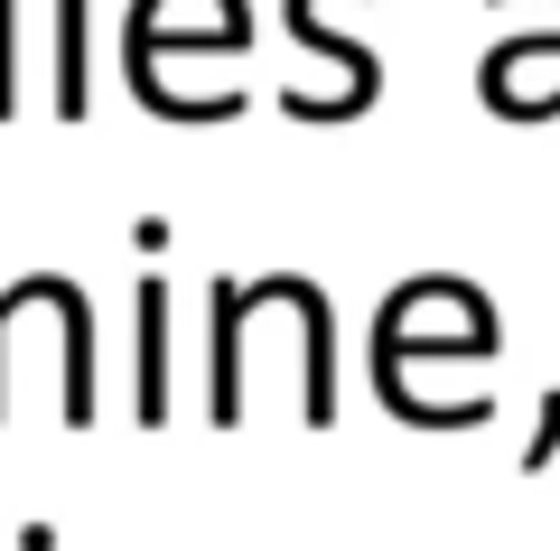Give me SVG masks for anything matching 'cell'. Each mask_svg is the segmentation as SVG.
I'll list each match as a JSON object with an SVG mask.
<instances>
[{"label": "cell", "instance_id": "obj_2", "mask_svg": "<svg viewBox=\"0 0 560 551\" xmlns=\"http://www.w3.org/2000/svg\"><path fill=\"white\" fill-rule=\"evenodd\" d=\"M131 412L160 431L168 421V280H140V393Z\"/></svg>", "mask_w": 560, "mask_h": 551}, {"label": "cell", "instance_id": "obj_4", "mask_svg": "<svg viewBox=\"0 0 560 551\" xmlns=\"http://www.w3.org/2000/svg\"><path fill=\"white\" fill-rule=\"evenodd\" d=\"M551 458H560V393H541L533 439H523V468H551Z\"/></svg>", "mask_w": 560, "mask_h": 551}, {"label": "cell", "instance_id": "obj_1", "mask_svg": "<svg viewBox=\"0 0 560 551\" xmlns=\"http://www.w3.org/2000/svg\"><path fill=\"white\" fill-rule=\"evenodd\" d=\"M290 38L308 47V57H327V66H346V94H355V113L383 94V57L374 47H355V38H337L327 28V0H290Z\"/></svg>", "mask_w": 560, "mask_h": 551}, {"label": "cell", "instance_id": "obj_3", "mask_svg": "<svg viewBox=\"0 0 560 551\" xmlns=\"http://www.w3.org/2000/svg\"><path fill=\"white\" fill-rule=\"evenodd\" d=\"M94 103V57H84V0H57V113L84 122Z\"/></svg>", "mask_w": 560, "mask_h": 551}]
</instances>
